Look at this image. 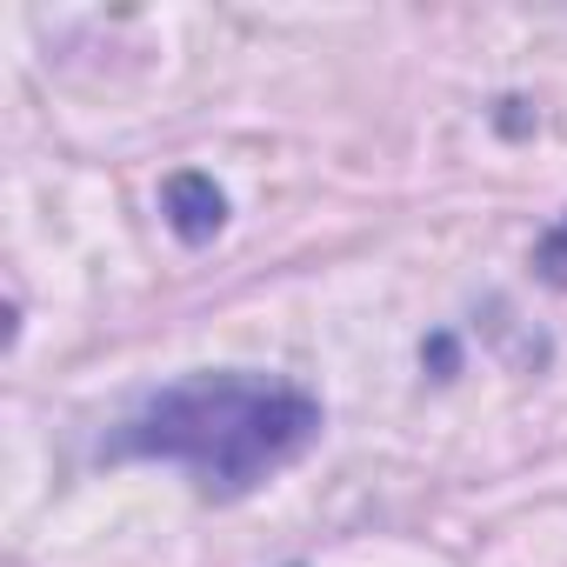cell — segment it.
<instances>
[{
  "label": "cell",
  "instance_id": "obj_2",
  "mask_svg": "<svg viewBox=\"0 0 567 567\" xmlns=\"http://www.w3.org/2000/svg\"><path fill=\"white\" fill-rule=\"evenodd\" d=\"M161 200H167V220H174L181 240H214L220 220H227V194H220L207 174H174Z\"/></svg>",
  "mask_w": 567,
  "mask_h": 567
},
{
  "label": "cell",
  "instance_id": "obj_3",
  "mask_svg": "<svg viewBox=\"0 0 567 567\" xmlns=\"http://www.w3.org/2000/svg\"><path fill=\"white\" fill-rule=\"evenodd\" d=\"M534 267L547 274V280H560V288H567V214L547 227V240H540V254H534Z\"/></svg>",
  "mask_w": 567,
  "mask_h": 567
},
{
  "label": "cell",
  "instance_id": "obj_1",
  "mask_svg": "<svg viewBox=\"0 0 567 567\" xmlns=\"http://www.w3.org/2000/svg\"><path fill=\"white\" fill-rule=\"evenodd\" d=\"M321 441V401L295 381L220 368V374H187L154 388L127 421H121V454L174 461L200 481L214 501L254 494L267 474L301 461Z\"/></svg>",
  "mask_w": 567,
  "mask_h": 567
}]
</instances>
